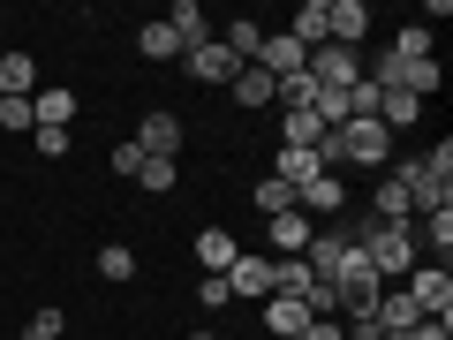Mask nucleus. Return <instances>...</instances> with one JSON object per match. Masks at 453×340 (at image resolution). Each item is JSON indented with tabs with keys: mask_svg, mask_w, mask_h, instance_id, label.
I'll list each match as a JSON object with an SVG mask.
<instances>
[{
	"mask_svg": "<svg viewBox=\"0 0 453 340\" xmlns=\"http://www.w3.org/2000/svg\"><path fill=\"white\" fill-rule=\"evenodd\" d=\"M363 258L378 265V280H408L423 265V243H416V220H363L356 227Z\"/></svg>",
	"mask_w": 453,
	"mask_h": 340,
	"instance_id": "f257e3e1",
	"label": "nucleus"
},
{
	"mask_svg": "<svg viewBox=\"0 0 453 340\" xmlns=\"http://www.w3.org/2000/svg\"><path fill=\"white\" fill-rule=\"evenodd\" d=\"M386 151H393V129L378 121V113H348V121L333 129V166H371L378 174Z\"/></svg>",
	"mask_w": 453,
	"mask_h": 340,
	"instance_id": "f03ea898",
	"label": "nucleus"
},
{
	"mask_svg": "<svg viewBox=\"0 0 453 340\" xmlns=\"http://www.w3.org/2000/svg\"><path fill=\"white\" fill-rule=\"evenodd\" d=\"M401 295L423 310V318H453V265H416Z\"/></svg>",
	"mask_w": 453,
	"mask_h": 340,
	"instance_id": "7ed1b4c3",
	"label": "nucleus"
},
{
	"mask_svg": "<svg viewBox=\"0 0 453 340\" xmlns=\"http://www.w3.org/2000/svg\"><path fill=\"white\" fill-rule=\"evenodd\" d=\"M295 212H303L310 227H333L340 212H348V182H340V174H318V182H303V189H295Z\"/></svg>",
	"mask_w": 453,
	"mask_h": 340,
	"instance_id": "20e7f679",
	"label": "nucleus"
},
{
	"mask_svg": "<svg viewBox=\"0 0 453 340\" xmlns=\"http://www.w3.org/2000/svg\"><path fill=\"white\" fill-rule=\"evenodd\" d=\"M310 76H318L325 91H356L363 83V53L356 46H310Z\"/></svg>",
	"mask_w": 453,
	"mask_h": 340,
	"instance_id": "39448f33",
	"label": "nucleus"
},
{
	"mask_svg": "<svg viewBox=\"0 0 453 340\" xmlns=\"http://www.w3.org/2000/svg\"><path fill=\"white\" fill-rule=\"evenodd\" d=\"M273 280H280V265L265 258V250H242V258L226 265V288L242 295V303H265V295H273Z\"/></svg>",
	"mask_w": 453,
	"mask_h": 340,
	"instance_id": "423d86ee",
	"label": "nucleus"
},
{
	"mask_svg": "<svg viewBox=\"0 0 453 340\" xmlns=\"http://www.w3.org/2000/svg\"><path fill=\"white\" fill-rule=\"evenodd\" d=\"M257 68H265L273 83H288V76H303V68H310V46H303V38H288V31H265Z\"/></svg>",
	"mask_w": 453,
	"mask_h": 340,
	"instance_id": "0eeeda50",
	"label": "nucleus"
},
{
	"mask_svg": "<svg viewBox=\"0 0 453 340\" xmlns=\"http://www.w3.org/2000/svg\"><path fill=\"white\" fill-rule=\"evenodd\" d=\"M129 144L144 151V159H174V151H181V113H166V106H159V113H144Z\"/></svg>",
	"mask_w": 453,
	"mask_h": 340,
	"instance_id": "6e6552de",
	"label": "nucleus"
},
{
	"mask_svg": "<svg viewBox=\"0 0 453 340\" xmlns=\"http://www.w3.org/2000/svg\"><path fill=\"white\" fill-rule=\"evenodd\" d=\"M226 98H234V106H250V113H265V106H280V83L265 76L257 61H242V68H234V83H226Z\"/></svg>",
	"mask_w": 453,
	"mask_h": 340,
	"instance_id": "1a4fd4ad",
	"label": "nucleus"
},
{
	"mask_svg": "<svg viewBox=\"0 0 453 340\" xmlns=\"http://www.w3.org/2000/svg\"><path fill=\"white\" fill-rule=\"evenodd\" d=\"M265 235H273V250H265V258H303L318 227H310L303 212H273V220H265Z\"/></svg>",
	"mask_w": 453,
	"mask_h": 340,
	"instance_id": "9d476101",
	"label": "nucleus"
},
{
	"mask_svg": "<svg viewBox=\"0 0 453 340\" xmlns=\"http://www.w3.org/2000/svg\"><path fill=\"white\" fill-rule=\"evenodd\" d=\"M68 121H76V91H68V83L31 91V129H68Z\"/></svg>",
	"mask_w": 453,
	"mask_h": 340,
	"instance_id": "9b49d317",
	"label": "nucleus"
},
{
	"mask_svg": "<svg viewBox=\"0 0 453 340\" xmlns=\"http://www.w3.org/2000/svg\"><path fill=\"white\" fill-rule=\"evenodd\" d=\"M166 31L181 38V53H204L211 46V16L196 8V0H174V8H166Z\"/></svg>",
	"mask_w": 453,
	"mask_h": 340,
	"instance_id": "f8f14e48",
	"label": "nucleus"
},
{
	"mask_svg": "<svg viewBox=\"0 0 453 340\" xmlns=\"http://www.w3.org/2000/svg\"><path fill=\"white\" fill-rule=\"evenodd\" d=\"M257 325H265L273 340H295V333L310 325V310L295 303V295H265V303H257Z\"/></svg>",
	"mask_w": 453,
	"mask_h": 340,
	"instance_id": "ddd939ff",
	"label": "nucleus"
},
{
	"mask_svg": "<svg viewBox=\"0 0 453 340\" xmlns=\"http://www.w3.org/2000/svg\"><path fill=\"white\" fill-rule=\"evenodd\" d=\"M181 68H189V83H234V68H242V61H234V53L211 38L204 53H181Z\"/></svg>",
	"mask_w": 453,
	"mask_h": 340,
	"instance_id": "4468645a",
	"label": "nucleus"
},
{
	"mask_svg": "<svg viewBox=\"0 0 453 340\" xmlns=\"http://www.w3.org/2000/svg\"><path fill=\"white\" fill-rule=\"evenodd\" d=\"M234 258H242V243L226 227H196V273H226Z\"/></svg>",
	"mask_w": 453,
	"mask_h": 340,
	"instance_id": "2eb2a0df",
	"label": "nucleus"
},
{
	"mask_svg": "<svg viewBox=\"0 0 453 340\" xmlns=\"http://www.w3.org/2000/svg\"><path fill=\"white\" fill-rule=\"evenodd\" d=\"M386 53H393V61H438V31H423V23H401V31H393L386 38Z\"/></svg>",
	"mask_w": 453,
	"mask_h": 340,
	"instance_id": "dca6fc26",
	"label": "nucleus"
},
{
	"mask_svg": "<svg viewBox=\"0 0 453 340\" xmlns=\"http://www.w3.org/2000/svg\"><path fill=\"white\" fill-rule=\"evenodd\" d=\"M31 91H38V61L8 46L0 53V98H31Z\"/></svg>",
	"mask_w": 453,
	"mask_h": 340,
	"instance_id": "f3484780",
	"label": "nucleus"
},
{
	"mask_svg": "<svg viewBox=\"0 0 453 340\" xmlns=\"http://www.w3.org/2000/svg\"><path fill=\"white\" fill-rule=\"evenodd\" d=\"M416 318H423V310L408 303L401 288H386V295H378V310H371V325H378V340H386V333H408V325H416Z\"/></svg>",
	"mask_w": 453,
	"mask_h": 340,
	"instance_id": "a211bd4d",
	"label": "nucleus"
},
{
	"mask_svg": "<svg viewBox=\"0 0 453 340\" xmlns=\"http://www.w3.org/2000/svg\"><path fill=\"white\" fill-rule=\"evenodd\" d=\"M325 136H333V129H325L318 113H280V144H295V151H318Z\"/></svg>",
	"mask_w": 453,
	"mask_h": 340,
	"instance_id": "6ab92c4d",
	"label": "nucleus"
},
{
	"mask_svg": "<svg viewBox=\"0 0 453 340\" xmlns=\"http://www.w3.org/2000/svg\"><path fill=\"white\" fill-rule=\"evenodd\" d=\"M371 220H416V205H408V182H401V174H386V182H378Z\"/></svg>",
	"mask_w": 453,
	"mask_h": 340,
	"instance_id": "aec40b11",
	"label": "nucleus"
},
{
	"mask_svg": "<svg viewBox=\"0 0 453 340\" xmlns=\"http://www.w3.org/2000/svg\"><path fill=\"white\" fill-rule=\"evenodd\" d=\"M136 53H144V61H181V38L166 31V23H136Z\"/></svg>",
	"mask_w": 453,
	"mask_h": 340,
	"instance_id": "412c9836",
	"label": "nucleus"
},
{
	"mask_svg": "<svg viewBox=\"0 0 453 340\" xmlns=\"http://www.w3.org/2000/svg\"><path fill=\"white\" fill-rule=\"evenodd\" d=\"M219 46L234 53V61H257V46H265V23H250V16H242V23H226V31H219Z\"/></svg>",
	"mask_w": 453,
	"mask_h": 340,
	"instance_id": "4be33fe9",
	"label": "nucleus"
},
{
	"mask_svg": "<svg viewBox=\"0 0 453 340\" xmlns=\"http://www.w3.org/2000/svg\"><path fill=\"white\" fill-rule=\"evenodd\" d=\"M98 280H113V288L136 280V250H129V243H106V250H98Z\"/></svg>",
	"mask_w": 453,
	"mask_h": 340,
	"instance_id": "5701e85b",
	"label": "nucleus"
},
{
	"mask_svg": "<svg viewBox=\"0 0 453 340\" xmlns=\"http://www.w3.org/2000/svg\"><path fill=\"white\" fill-rule=\"evenodd\" d=\"M288 38H303V46H325V0H303V8H295Z\"/></svg>",
	"mask_w": 453,
	"mask_h": 340,
	"instance_id": "b1692460",
	"label": "nucleus"
},
{
	"mask_svg": "<svg viewBox=\"0 0 453 340\" xmlns=\"http://www.w3.org/2000/svg\"><path fill=\"white\" fill-rule=\"evenodd\" d=\"M416 113H423V98H408V91H386V98H378V121H386V129H408Z\"/></svg>",
	"mask_w": 453,
	"mask_h": 340,
	"instance_id": "393cba45",
	"label": "nucleus"
},
{
	"mask_svg": "<svg viewBox=\"0 0 453 340\" xmlns=\"http://www.w3.org/2000/svg\"><path fill=\"white\" fill-rule=\"evenodd\" d=\"M257 212H265V220H273V212H295V189L265 174V182H257Z\"/></svg>",
	"mask_w": 453,
	"mask_h": 340,
	"instance_id": "a878e982",
	"label": "nucleus"
},
{
	"mask_svg": "<svg viewBox=\"0 0 453 340\" xmlns=\"http://www.w3.org/2000/svg\"><path fill=\"white\" fill-rule=\"evenodd\" d=\"M196 303H204V310H226V303H234L226 273H196Z\"/></svg>",
	"mask_w": 453,
	"mask_h": 340,
	"instance_id": "bb28decb",
	"label": "nucleus"
},
{
	"mask_svg": "<svg viewBox=\"0 0 453 340\" xmlns=\"http://www.w3.org/2000/svg\"><path fill=\"white\" fill-rule=\"evenodd\" d=\"M61 333H68V310H53V303L38 310L31 325H23V340H61Z\"/></svg>",
	"mask_w": 453,
	"mask_h": 340,
	"instance_id": "cd10ccee",
	"label": "nucleus"
},
{
	"mask_svg": "<svg viewBox=\"0 0 453 340\" xmlns=\"http://www.w3.org/2000/svg\"><path fill=\"white\" fill-rule=\"evenodd\" d=\"M0 136H31V98H0Z\"/></svg>",
	"mask_w": 453,
	"mask_h": 340,
	"instance_id": "c85d7f7f",
	"label": "nucleus"
},
{
	"mask_svg": "<svg viewBox=\"0 0 453 340\" xmlns=\"http://www.w3.org/2000/svg\"><path fill=\"white\" fill-rule=\"evenodd\" d=\"M136 182H144L151 197H166V189H174V159H144V166H136Z\"/></svg>",
	"mask_w": 453,
	"mask_h": 340,
	"instance_id": "c756f323",
	"label": "nucleus"
},
{
	"mask_svg": "<svg viewBox=\"0 0 453 340\" xmlns=\"http://www.w3.org/2000/svg\"><path fill=\"white\" fill-rule=\"evenodd\" d=\"M386 340H453V318H416L408 333H386Z\"/></svg>",
	"mask_w": 453,
	"mask_h": 340,
	"instance_id": "7c9ffc66",
	"label": "nucleus"
},
{
	"mask_svg": "<svg viewBox=\"0 0 453 340\" xmlns=\"http://www.w3.org/2000/svg\"><path fill=\"white\" fill-rule=\"evenodd\" d=\"M31 144H38V151H46V159H61V151H68V144H76V136H68V129H31Z\"/></svg>",
	"mask_w": 453,
	"mask_h": 340,
	"instance_id": "2f4dec72",
	"label": "nucleus"
},
{
	"mask_svg": "<svg viewBox=\"0 0 453 340\" xmlns=\"http://www.w3.org/2000/svg\"><path fill=\"white\" fill-rule=\"evenodd\" d=\"M136 166H144V151H136V144H113V174H129V182H136Z\"/></svg>",
	"mask_w": 453,
	"mask_h": 340,
	"instance_id": "473e14b6",
	"label": "nucleus"
},
{
	"mask_svg": "<svg viewBox=\"0 0 453 340\" xmlns=\"http://www.w3.org/2000/svg\"><path fill=\"white\" fill-rule=\"evenodd\" d=\"M196 340H211V333H196Z\"/></svg>",
	"mask_w": 453,
	"mask_h": 340,
	"instance_id": "72a5a7b5",
	"label": "nucleus"
}]
</instances>
